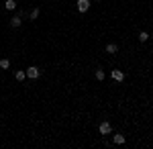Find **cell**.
Segmentation results:
<instances>
[{
  "mask_svg": "<svg viewBox=\"0 0 153 149\" xmlns=\"http://www.w3.org/2000/svg\"><path fill=\"white\" fill-rule=\"evenodd\" d=\"M76 6H78V10L84 14V12L90 10V0H78V2H76Z\"/></svg>",
  "mask_w": 153,
  "mask_h": 149,
  "instance_id": "cell-1",
  "label": "cell"
},
{
  "mask_svg": "<svg viewBox=\"0 0 153 149\" xmlns=\"http://www.w3.org/2000/svg\"><path fill=\"white\" fill-rule=\"evenodd\" d=\"M98 131H100V135H108V133L112 131V125H110L108 121H104V123L98 125Z\"/></svg>",
  "mask_w": 153,
  "mask_h": 149,
  "instance_id": "cell-2",
  "label": "cell"
},
{
  "mask_svg": "<svg viewBox=\"0 0 153 149\" xmlns=\"http://www.w3.org/2000/svg\"><path fill=\"white\" fill-rule=\"evenodd\" d=\"M41 76V72H39V68H35V66H31V68L27 69V78H31V80H37Z\"/></svg>",
  "mask_w": 153,
  "mask_h": 149,
  "instance_id": "cell-3",
  "label": "cell"
},
{
  "mask_svg": "<svg viewBox=\"0 0 153 149\" xmlns=\"http://www.w3.org/2000/svg\"><path fill=\"white\" fill-rule=\"evenodd\" d=\"M110 78L114 82H125V74H123L120 69H112V72H110Z\"/></svg>",
  "mask_w": 153,
  "mask_h": 149,
  "instance_id": "cell-4",
  "label": "cell"
},
{
  "mask_svg": "<svg viewBox=\"0 0 153 149\" xmlns=\"http://www.w3.org/2000/svg\"><path fill=\"white\" fill-rule=\"evenodd\" d=\"M21 23H23V19H21V16H12V19H10V27H12V29H19Z\"/></svg>",
  "mask_w": 153,
  "mask_h": 149,
  "instance_id": "cell-5",
  "label": "cell"
},
{
  "mask_svg": "<svg viewBox=\"0 0 153 149\" xmlns=\"http://www.w3.org/2000/svg\"><path fill=\"white\" fill-rule=\"evenodd\" d=\"M125 141H127V139H125V135H120V133H117V135H114V143H117V145H123Z\"/></svg>",
  "mask_w": 153,
  "mask_h": 149,
  "instance_id": "cell-6",
  "label": "cell"
},
{
  "mask_svg": "<svg viewBox=\"0 0 153 149\" xmlns=\"http://www.w3.org/2000/svg\"><path fill=\"white\" fill-rule=\"evenodd\" d=\"M8 68H10V61H8L6 57H2L0 59V69H8Z\"/></svg>",
  "mask_w": 153,
  "mask_h": 149,
  "instance_id": "cell-7",
  "label": "cell"
},
{
  "mask_svg": "<svg viewBox=\"0 0 153 149\" xmlns=\"http://www.w3.org/2000/svg\"><path fill=\"white\" fill-rule=\"evenodd\" d=\"M118 51V47L114 45V43H108V45H106V53H117Z\"/></svg>",
  "mask_w": 153,
  "mask_h": 149,
  "instance_id": "cell-8",
  "label": "cell"
},
{
  "mask_svg": "<svg viewBox=\"0 0 153 149\" xmlns=\"http://www.w3.org/2000/svg\"><path fill=\"white\" fill-rule=\"evenodd\" d=\"M14 78H16V82H23L25 78H27V72H21V69H19V72L14 74Z\"/></svg>",
  "mask_w": 153,
  "mask_h": 149,
  "instance_id": "cell-9",
  "label": "cell"
},
{
  "mask_svg": "<svg viewBox=\"0 0 153 149\" xmlns=\"http://www.w3.org/2000/svg\"><path fill=\"white\" fill-rule=\"evenodd\" d=\"M4 6H6V10H14V8H16V2H14V0H6Z\"/></svg>",
  "mask_w": 153,
  "mask_h": 149,
  "instance_id": "cell-10",
  "label": "cell"
},
{
  "mask_svg": "<svg viewBox=\"0 0 153 149\" xmlns=\"http://www.w3.org/2000/svg\"><path fill=\"white\" fill-rule=\"evenodd\" d=\"M139 41H143V43H145V41H149V33L141 31V33H139Z\"/></svg>",
  "mask_w": 153,
  "mask_h": 149,
  "instance_id": "cell-11",
  "label": "cell"
},
{
  "mask_svg": "<svg viewBox=\"0 0 153 149\" xmlns=\"http://www.w3.org/2000/svg\"><path fill=\"white\" fill-rule=\"evenodd\" d=\"M104 76H106V74L102 72V69H96V80H98V82H102V80H104Z\"/></svg>",
  "mask_w": 153,
  "mask_h": 149,
  "instance_id": "cell-12",
  "label": "cell"
},
{
  "mask_svg": "<svg viewBox=\"0 0 153 149\" xmlns=\"http://www.w3.org/2000/svg\"><path fill=\"white\" fill-rule=\"evenodd\" d=\"M29 16H31V21H35V19H39V8H33Z\"/></svg>",
  "mask_w": 153,
  "mask_h": 149,
  "instance_id": "cell-13",
  "label": "cell"
}]
</instances>
